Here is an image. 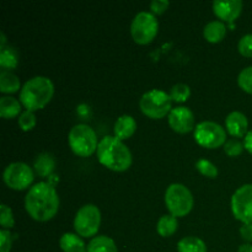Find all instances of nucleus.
I'll return each instance as SVG.
<instances>
[{
  "label": "nucleus",
  "mask_w": 252,
  "mask_h": 252,
  "mask_svg": "<svg viewBox=\"0 0 252 252\" xmlns=\"http://www.w3.org/2000/svg\"><path fill=\"white\" fill-rule=\"evenodd\" d=\"M25 209L33 220L48 221L59 209V196L51 182L33 185L25 197Z\"/></svg>",
  "instance_id": "nucleus-1"
},
{
  "label": "nucleus",
  "mask_w": 252,
  "mask_h": 252,
  "mask_svg": "<svg viewBox=\"0 0 252 252\" xmlns=\"http://www.w3.org/2000/svg\"><path fill=\"white\" fill-rule=\"evenodd\" d=\"M97 159L101 165L115 172H125L133 162L132 153L122 140L106 135L97 147Z\"/></svg>",
  "instance_id": "nucleus-2"
},
{
  "label": "nucleus",
  "mask_w": 252,
  "mask_h": 252,
  "mask_svg": "<svg viewBox=\"0 0 252 252\" xmlns=\"http://www.w3.org/2000/svg\"><path fill=\"white\" fill-rule=\"evenodd\" d=\"M54 85L47 76H34L24 84L20 91V102L27 111H38L51 102Z\"/></svg>",
  "instance_id": "nucleus-3"
},
{
  "label": "nucleus",
  "mask_w": 252,
  "mask_h": 252,
  "mask_svg": "<svg viewBox=\"0 0 252 252\" xmlns=\"http://www.w3.org/2000/svg\"><path fill=\"white\" fill-rule=\"evenodd\" d=\"M68 143L71 152L81 158L91 157L97 152L98 140L95 130L88 125H76L68 134Z\"/></svg>",
  "instance_id": "nucleus-4"
},
{
  "label": "nucleus",
  "mask_w": 252,
  "mask_h": 252,
  "mask_svg": "<svg viewBox=\"0 0 252 252\" xmlns=\"http://www.w3.org/2000/svg\"><path fill=\"white\" fill-rule=\"evenodd\" d=\"M140 111L152 120H161L169 116L172 110V100L170 94L159 89H153L143 94L139 100Z\"/></svg>",
  "instance_id": "nucleus-5"
},
{
  "label": "nucleus",
  "mask_w": 252,
  "mask_h": 252,
  "mask_svg": "<svg viewBox=\"0 0 252 252\" xmlns=\"http://www.w3.org/2000/svg\"><path fill=\"white\" fill-rule=\"evenodd\" d=\"M165 206L170 214L176 218L186 217L193 208L194 199L192 192L182 184H172L165 192Z\"/></svg>",
  "instance_id": "nucleus-6"
},
{
  "label": "nucleus",
  "mask_w": 252,
  "mask_h": 252,
  "mask_svg": "<svg viewBox=\"0 0 252 252\" xmlns=\"http://www.w3.org/2000/svg\"><path fill=\"white\" fill-rule=\"evenodd\" d=\"M159 31V22L154 14L148 11L138 12L130 24V34L135 43L149 44L157 37Z\"/></svg>",
  "instance_id": "nucleus-7"
},
{
  "label": "nucleus",
  "mask_w": 252,
  "mask_h": 252,
  "mask_svg": "<svg viewBox=\"0 0 252 252\" xmlns=\"http://www.w3.org/2000/svg\"><path fill=\"white\" fill-rule=\"evenodd\" d=\"M193 138L198 145L206 149L224 147L226 142V130L220 125L212 121H203L194 127Z\"/></svg>",
  "instance_id": "nucleus-8"
},
{
  "label": "nucleus",
  "mask_w": 252,
  "mask_h": 252,
  "mask_svg": "<svg viewBox=\"0 0 252 252\" xmlns=\"http://www.w3.org/2000/svg\"><path fill=\"white\" fill-rule=\"evenodd\" d=\"M101 225V212L95 204H85L81 207L74 218V229L83 238H91L97 234Z\"/></svg>",
  "instance_id": "nucleus-9"
},
{
  "label": "nucleus",
  "mask_w": 252,
  "mask_h": 252,
  "mask_svg": "<svg viewBox=\"0 0 252 252\" xmlns=\"http://www.w3.org/2000/svg\"><path fill=\"white\" fill-rule=\"evenodd\" d=\"M2 180L9 189L24 191L33 182L34 171L25 162H12L5 167Z\"/></svg>",
  "instance_id": "nucleus-10"
},
{
  "label": "nucleus",
  "mask_w": 252,
  "mask_h": 252,
  "mask_svg": "<svg viewBox=\"0 0 252 252\" xmlns=\"http://www.w3.org/2000/svg\"><path fill=\"white\" fill-rule=\"evenodd\" d=\"M231 212L236 220L243 224H252V185L239 187L231 197Z\"/></svg>",
  "instance_id": "nucleus-11"
},
{
  "label": "nucleus",
  "mask_w": 252,
  "mask_h": 252,
  "mask_svg": "<svg viewBox=\"0 0 252 252\" xmlns=\"http://www.w3.org/2000/svg\"><path fill=\"white\" fill-rule=\"evenodd\" d=\"M169 126L174 132L180 134H186V133L194 130V115L189 107L179 106V107L172 108L171 112L167 116Z\"/></svg>",
  "instance_id": "nucleus-12"
},
{
  "label": "nucleus",
  "mask_w": 252,
  "mask_h": 252,
  "mask_svg": "<svg viewBox=\"0 0 252 252\" xmlns=\"http://www.w3.org/2000/svg\"><path fill=\"white\" fill-rule=\"evenodd\" d=\"M213 12L219 21L233 24L241 15L243 1L241 0H229V1H213Z\"/></svg>",
  "instance_id": "nucleus-13"
},
{
  "label": "nucleus",
  "mask_w": 252,
  "mask_h": 252,
  "mask_svg": "<svg viewBox=\"0 0 252 252\" xmlns=\"http://www.w3.org/2000/svg\"><path fill=\"white\" fill-rule=\"evenodd\" d=\"M226 132L233 138H243L249 133L248 117L240 111H233L225 118Z\"/></svg>",
  "instance_id": "nucleus-14"
},
{
  "label": "nucleus",
  "mask_w": 252,
  "mask_h": 252,
  "mask_svg": "<svg viewBox=\"0 0 252 252\" xmlns=\"http://www.w3.org/2000/svg\"><path fill=\"white\" fill-rule=\"evenodd\" d=\"M135 130H137V122H135L134 118L129 115H123L118 117L115 122V127H113L115 135L113 137L123 142V140L132 137Z\"/></svg>",
  "instance_id": "nucleus-15"
},
{
  "label": "nucleus",
  "mask_w": 252,
  "mask_h": 252,
  "mask_svg": "<svg viewBox=\"0 0 252 252\" xmlns=\"http://www.w3.org/2000/svg\"><path fill=\"white\" fill-rule=\"evenodd\" d=\"M59 246L63 252H88V246L83 239L74 233H65L59 239Z\"/></svg>",
  "instance_id": "nucleus-16"
},
{
  "label": "nucleus",
  "mask_w": 252,
  "mask_h": 252,
  "mask_svg": "<svg viewBox=\"0 0 252 252\" xmlns=\"http://www.w3.org/2000/svg\"><path fill=\"white\" fill-rule=\"evenodd\" d=\"M54 169H56V160H54L53 155H51L49 153H42L34 160L33 171L39 177L52 176Z\"/></svg>",
  "instance_id": "nucleus-17"
},
{
  "label": "nucleus",
  "mask_w": 252,
  "mask_h": 252,
  "mask_svg": "<svg viewBox=\"0 0 252 252\" xmlns=\"http://www.w3.org/2000/svg\"><path fill=\"white\" fill-rule=\"evenodd\" d=\"M226 26L223 21H211L204 26L203 36L209 43H219L226 36Z\"/></svg>",
  "instance_id": "nucleus-18"
},
{
  "label": "nucleus",
  "mask_w": 252,
  "mask_h": 252,
  "mask_svg": "<svg viewBox=\"0 0 252 252\" xmlns=\"http://www.w3.org/2000/svg\"><path fill=\"white\" fill-rule=\"evenodd\" d=\"M21 102L12 96H2L0 98V116L5 120L16 118L21 115Z\"/></svg>",
  "instance_id": "nucleus-19"
},
{
  "label": "nucleus",
  "mask_w": 252,
  "mask_h": 252,
  "mask_svg": "<svg viewBox=\"0 0 252 252\" xmlns=\"http://www.w3.org/2000/svg\"><path fill=\"white\" fill-rule=\"evenodd\" d=\"M179 228V221H177L176 217L171 216V214H165V216L160 217L157 224V231L160 236L162 238H170L174 235Z\"/></svg>",
  "instance_id": "nucleus-20"
},
{
  "label": "nucleus",
  "mask_w": 252,
  "mask_h": 252,
  "mask_svg": "<svg viewBox=\"0 0 252 252\" xmlns=\"http://www.w3.org/2000/svg\"><path fill=\"white\" fill-rule=\"evenodd\" d=\"M88 252H118L113 239L106 235H98L91 239L88 245Z\"/></svg>",
  "instance_id": "nucleus-21"
},
{
  "label": "nucleus",
  "mask_w": 252,
  "mask_h": 252,
  "mask_svg": "<svg viewBox=\"0 0 252 252\" xmlns=\"http://www.w3.org/2000/svg\"><path fill=\"white\" fill-rule=\"evenodd\" d=\"M21 88L19 76L15 75L11 71L1 70L0 73V91L2 94L17 93Z\"/></svg>",
  "instance_id": "nucleus-22"
},
{
  "label": "nucleus",
  "mask_w": 252,
  "mask_h": 252,
  "mask_svg": "<svg viewBox=\"0 0 252 252\" xmlns=\"http://www.w3.org/2000/svg\"><path fill=\"white\" fill-rule=\"evenodd\" d=\"M177 252H207V245L197 236H186L177 244Z\"/></svg>",
  "instance_id": "nucleus-23"
},
{
  "label": "nucleus",
  "mask_w": 252,
  "mask_h": 252,
  "mask_svg": "<svg viewBox=\"0 0 252 252\" xmlns=\"http://www.w3.org/2000/svg\"><path fill=\"white\" fill-rule=\"evenodd\" d=\"M19 64V54L16 49L10 46H5L0 48V66L2 70L10 71L15 69Z\"/></svg>",
  "instance_id": "nucleus-24"
},
{
  "label": "nucleus",
  "mask_w": 252,
  "mask_h": 252,
  "mask_svg": "<svg viewBox=\"0 0 252 252\" xmlns=\"http://www.w3.org/2000/svg\"><path fill=\"white\" fill-rule=\"evenodd\" d=\"M189 96H191V89L186 84H175L170 90V97H171L172 102L184 103L189 100Z\"/></svg>",
  "instance_id": "nucleus-25"
},
{
  "label": "nucleus",
  "mask_w": 252,
  "mask_h": 252,
  "mask_svg": "<svg viewBox=\"0 0 252 252\" xmlns=\"http://www.w3.org/2000/svg\"><path fill=\"white\" fill-rule=\"evenodd\" d=\"M196 169L199 174L203 175V176H206V177H208V179H216L219 174L218 167H217L213 162L209 161V160H207V159H203V158L199 160H197Z\"/></svg>",
  "instance_id": "nucleus-26"
},
{
  "label": "nucleus",
  "mask_w": 252,
  "mask_h": 252,
  "mask_svg": "<svg viewBox=\"0 0 252 252\" xmlns=\"http://www.w3.org/2000/svg\"><path fill=\"white\" fill-rule=\"evenodd\" d=\"M19 127L21 128L24 132H30V130L33 129L37 125V118L32 111H24L21 115L19 116Z\"/></svg>",
  "instance_id": "nucleus-27"
},
{
  "label": "nucleus",
  "mask_w": 252,
  "mask_h": 252,
  "mask_svg": "<svg viewBox=\"0 0 252 252\" xmlns=\"http://www.w3.org/2000/svg\"><path fill=\"white\" fill-rule=\"evenodd\" d=\"M238 85L241 90L252 95V65L240 71L238 76Z\"/></svg>",
  "instance_id": "nucleus-28"
},
{
  "label": "nucleus",
  "mask_w": 252,
  "mask_h": 252,
  "mask_svg": "<svg viewBox=\"0 0 252 252\" xmlns=\"http://www.w3.org/2000/svg\"><path fill=\"white\" fill-rule=\"evenodd\" d=\"M245 147H244V143H241L238 138H230L225 142L224 144V152L228 157L235 158L241 155V153L244 152Z\"/></svg>",
  "instance_id": "nucleus-29"
},
{
  "label": "nucleus",
  "mask_w": 252,
  "mask_h": 252,
  "mask_svg": "<svg viewBox=\"0 0 252 252\" xmlns=\"http://www.w3.org/2000/svg\"><path fill=\"white\" fill-rule=\"evenodd\" d=\"M0 225L2 226V229H6V230H10L15 226L14 214H12L11 208L7 207L6 204L0 206Z\"/></svg>",
  "instance_id": "nucleus-30"
},
{
  "label": "nucleus",
  "mask_w": 252,
  "mask_h": 252,
  "mask_svg": "<svg viewBox=\"0 0 252 252\" xmlns=\"http://www.w3.org/2000/svg\"><path fill=\"white\" fill-rule=\"evenodd\" d=\"M15 239H17V234H12L10 230L1 229L0 230V252H10Z\"/></svg>",
  "instance_id": "nucleus-31"
},
{
  "label": "nucleus",
  "mask_w": 252,
  "mask_h": 252,
  "mask_svg": "<svg viewBox=\"0 0 252 252\" xmlns=\"http://www.w3.org/2000/svg\"><path fill=\"white\" fill-rule=\"evenodd\" d=\"M239 53L246 58H252V33H248L240 38L238 43Z\"/></svg>",
  "instance_id": "nucleus-32"
},
{
  "label": "nucleus",
  "mask_w": 252,
  "mask_h": 252,
  "mask_svg": "<svg viewBox=\"0 0 252 252\" xmlns=\"http://www.w3.org/2000/svg\"><path fill=\"white\" fill-rule=\"evenodd\" d=\"M170 2L167 0H153L150 2V10L154 15H162L169 7Z\"/></svg>",
  "instance_id": "nucleus-33"
},
{
  "label": "nucleus",
  "mask_w": 252,
  "mask_h": 252,
  "mask_svg": "<svg viewBox=\"0 0 252 252\" xmlns=\"http://www.w3.org/2000/svg\"><path fill=\"white\" fill-rule=\"evenodd\" d=\"M240 235L243 240L246 243H251L252 241V224H243L240 228Z\"/></svg>",
  "instance_id": "nucleus-34"
},
{
  "label": "nucleus",
  "mask_w": 252,
  "mask_h": 252,
  "mask_svg": "<svg viewBox=\"0 0 252 252\" xmlns=\"http://www.w3.org/2000/svg\"><path fill=\"white\" fill-rule=\"evenodd\" d=\"M244 147L252 155V130H249V133L244 138Z\"/></svg>",
  "instance_id": "nucleus-35"
},
{
  "label": "nucleus",
  "mask_w": 252,
  "mask_h": 252,
  "mask_svg": "<svg viewBox=\"0 0 252 252\" xmlns=\"http://www.w3.org/2000/svg\"><path fill=\"white\" fill-rule=\"evenodd\" d=\"M238 252H252V245L251 244H243V245L239 248Z\"/></svg>",
  "instance_id": "nucleus-36"
},
{
  "label": "nucleus",
  "mask_w": 252,
  "mask_h": 252,
  "mask_svg": "<svg viewBox=\"0 0 252 252\" xmlns=\"http://www.w3.org/2000/svg\"><path fill=\"white\" fill-rule=\"evenodd\" d=\"M5 43H6V37H5L4 33H1V44H0V48L5 47Z\"/></svg>",
  "instance_id": "nucleus-37"
}]
</instances>
